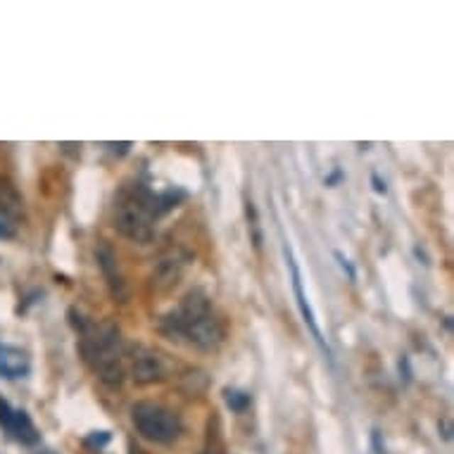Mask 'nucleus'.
I'll list each match as a JSON object with an SVG mask.
<instances>
[{"label":"nucleus","mask_w":454,"mask_h":454,"mask_svg":"<svg viewBox=\"0 0 454 454\" xmlns=\"http://www.w3.org/2000/svg\"><path fill=\"white\" fill-rule=\"evenodd\" d=\"M5 431H8L15 440H19V443H24V445L38 443L36 426H33V421H31L29 414H26L24 409H12V416H10L8 426H5Z\"/></svg>","instance_id":"nucleus-9"},{"label":"nucleus","mask_w":454,"mask_h":454,"mask_svg":"<svg viewBox=\"0 0 454 454\" xmlns=\"http://www.w3.org/2000/svg\"><path fill=\"white\" fill-rule=\"evenodd\" d=\"M283 257H286V264H288V269H290V281H293L295 302H297V309H300V314H302L304 326H307L309 333L314 336L316 345L321 348V352L326 355L328 362H333V352H331V345L326 343V338H323V333H321L319 321H316V316H314V309H311V304H309V297H307V293H304L302 271H300V267H297V260H295L293 250H290V245H288V240H283Z\"/></svg>","instance_id":"nucleus-5"},{"label":"nucleus","mask_w":454,"mask_h":454,"mask_svg":"<svg viewBox=\"0 0 454 454\" xmlns=\"http://www.w3.org/2000/svg\"><path fill=\"white\" fill-rule=\"evenodd\" d=\"M19 207H22V200H19L15 186L0 179V238H12L15 236Z\"/></svg>","instance_id":"nucleus-7"},{"label":"nucleus","mask_w":454,"mask_h":454,"mask_svg":"<svg viewBox=\"0 0 454 454\" xmlns=\"http://www.w3.org/2000/svg\"><path fill=\"white\" fill-rule=\"evenodd\" d=\"M371 181H374V191L378 195H385V191H388V188H385V181H381V176L374 174V176H371Z\"/></svg>","instance_id":"nucleus-14"},{"label":"nucleus","mask_w":454,"mask_h":454,"mask_svg":"<svg viewBox=\"0 0 454 454\" xmlns=\"http://www.w3.org/2000/svg\"><path fill=\"white\" fill-rule=\"evenodd\" d=\"M43 454H50V452H43Z\"/></svg>","instance_id":"nucleus-15"},{"label":"nucleus","mask_w":454,"mask_h":454,"mask_svg":"<svg viewBox=\"0 0 454 454\" xmlns=\"http://www.w3.org/2000/svg\"><path fill=\"white\" fill-rule=\"evenodd\" d=\"M162 331L169 336L188 338L200 350H214L223 340V323L214 314L209 297L200 290H191L172 314L162 321Z\"/></svg>","instance_id":"nucleus-3"},{"label":"nucleus","mask_w":454,"mask_h":454,"mask_svg":"<svg viewBox=\"0 0 454 454\" xmlns=\"http://www.w3.org/2000/svg\"><path fill=\"white\" fill-rule=\"evenodd\" d=\"M70 316L72 326L81 333L79 352L84 362L105 385H110V388L121 385L124 381V350H121L119 331L110 323L96 326V323L86 321V316L77 309H70Z\"/></svg>","instance_id":"nucleus-1"},{"label":"nucleus","mask_w":454,"mask_h":454,"mask_svg":"<svg viewBox=\"0 0 454 454\" xmlns=\"http://www.w3.org/2000/svg\"><path fill=\"white\" fill-rule=\"evenodd\" d=\"M184 193L155 195L145 186H135L124 191L114 205V228L133 243H148L155 236V219L169 212Z\"/></svg>","instance_id":"nucleus-2"},{"label":"nucleus","mask_w":454,"mask_h":454,"mask_svg":"<svg viewBox=\"0 0 454 454\" xmlns=\"http://www.w3.org/2000/svg\"><path fill=\"white\" fill-rule=\"evenodd\" d=\"M336 260L340 262L343 271H348V279H350V281H355V279H357V271H355V267H352V264H350L348 257H345L343 253H336Z\"/></svg>","instance_id":"nucleus-13"},{"label":"nucleus","mask_w":454,"mask_h":454,"mask_svg":"<svg viewBox=\"0 0 454 454\" xmlns=\"http://www.w3.org/2000/svg\"><path fill=\"white\" fill-rule=\"evenodd\" d=\"M223 397H226V404L231 406L233 411H245V406L250 404V395H248V392H240V390H236V388H226Z\"/></svg>","instance_id":"nucleus-11"},{"label":"nucleus","mask_w":454,"mask_h":454,"mask_svg":"<svg viewBox=\"0 0 454 454\" xmlns=\"http://www.w3.org/2000/svg\"><path fill=\"white\" fill-rule=\"evenodd\" d=\"M86 443H88V445H96V447H103V445L110 443V433H107V431L93 433V436H88V438H86Z\"/></svg>","instance_id":"nucleus-12"},{"label":"nucleus","mask_w":454,"mask_h":454,"mask_svg":"<svg viewBox=\"0 0 454 454\" xmlns=\"http://www.w3.org/2000/svg\"><path fill=\"white\" fill-rule=\"evenodd\" d=\"M131 421L135 431L140 433V438L150 440L155 445H172L174 440L181 438L184 433V421L174 409L143 399L131 406Z\"/></svg>","instance_id":"nucleus-4"},{"label":"nucleus","mask_w":454,"mask_h":454,"mask_svg":"<svg viewBox=\"0 0 454 454\" xmlns=\"http://www.w3.org/2000/svg\"><path fill=\"white\" fill-rule=\"evenodd\" d=\"M98 262H100V269L105 271L107 276V283H110V290L114 293V297H124V281H121L119 271H117V260H114L112 250L110 248H100L98 250Z\"/></svg>","instance_id":"nucleus-10"},{"label":"nucleus","mask_w":454,"mask_h":454,"mask_svg":"<svg viewBox=\"0 0 454 454\" xmlns=\"http://www.w3.org/2000/svg\"><path fill=\"white\" fill-rule=\"evenodd\" d=\"M31 364L26 352L19 348H12V345L0 343V376L8 378V381H15V378H24L29 374Z\"/></svg>","instance_id":"nucleus-8"},{"label":"nucleus","mask_w":454,"mask_h":454,"mask_svg":"<svg viewBox=\"0 0 454 454\" xmlns=\"http://www.w3.org/2000/svg\"><path fill=\"white\" fill-rule=\"evenodd\" d=\"M131 374L138 385H148L155 381H162L167 374L165 362L155 350L145 345H131Z\"/></svg>","instance_id":"nucleus-6"}]
</instances>
